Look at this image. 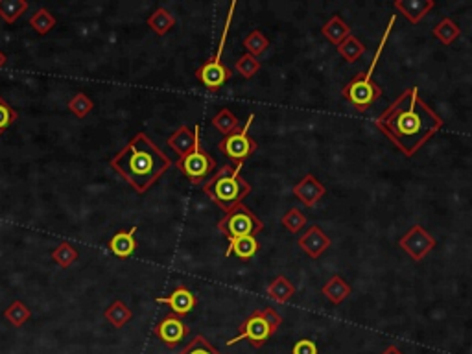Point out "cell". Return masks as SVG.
I'll list each match as a JSON object with an SVG mask.
<instances>
[{
	"label": "cell",
	"instance_id": "cell-20",
	"mask_svg": "<svg viewBox=\"0 0 472 354\" xmlns=\"http://www.w3.org/2000/svg\"><path fill=\"white\" fill-rule=\"evenodd\" d=\"M266 292H268V297H270V299H273L275 303H279V304H285V303H288L292 297H294L295 292L297 290H295L294 282L290 281V279H286L285 275H279V277H275L270 284H268Z\"/></svg>",
	"mask_w": 472,
	"mask_h": 354
},
{
	"label": "cell",
	"instance_id": "cell-18",
	"mask_svg": "<svg viewBox=\"0 0 472 354\" xmlns=\"http://www.w3.org/2000/svg\"><path fill=\"white\" fill-rule=\"evenodd\" d=\"M351 292H353L351 284L345 281L344 277H339V275L330 277L329 281L323 284V288H321V294L325 295L326 299H329L332 304L344 303L348 295H351Z\"/></svg>",
	"mask_w": 472,
	"mask_h": 354
},
{
	"label": "cell",
	"instance_id": "cell-13",
	"mask_svg": "<svg viewBox=\"0 0 472 354\" xmlns=\"http://www.w3.org/2000/svg\"><path fill=\"white\" fill-rule=\"evenodd\" d=\"M157 303L160 304H168L170 310H172V314H175V316H179V318H183V316H187V314L192 312L194 309H196L197 304V299L196 295L192 294V292L188 290L187 286H177L174 292L170 295H166V297H157Z\"/></svg>",
	"mask_w": 472,
	"mask_h": 354
},
{
	"label": "cell",
	"instance_id": "cell-10",
	"mask_svg": "<svg viewBox=\"0 0 472 354\" xmlns=\"http://www.w3.org/2000/svg\"><path fill=\"white\" fill-rule=\"evenodd\" d=\"M399 245L413 260H422V258L430 253L432 249L436 248L437 242L424 227L413 226L412 229L399 240Z\"/></svg>",
	"mask_w": 472,
	"mask_h": 354
},
{
	"label": "cell",
	"instance_id": "cell-9",
	"mask_svg": "<svg viewBox=\"0 0 472 354\" xmlns=\"http://www.w3.org/2000/svg\"><path fill=\"white\" fill-rule=\"evenodd\" d=\"M175 165H177L179 170L187 175L188 181L192 184H199L209 179V177L214 174L216 168L214 157L203 150L202 143H197L196 148H194L188 155L179 157Z\"/></svg>",
	"mask_w": 472,
	"mask_h": 354
},
{
	"label": "cell",
	"instance_id": "cell-15",
	"mask_svg": "<svg viewBox=\"0 0 472 354\" xmlns=\"http://www.w3.org/2000/svg\"><path fill=\"white\" fill-rule=\"evenodd\" d=\"M197 143H199V126H196L194 129H190L188 126H181L168 137V146L179 157L188 155L196 148Z\"/></svg>",
	"mask_w": 472,
	"mask_h": 354
},
{
	"label": "cell",
	"instance_id": "cell-39",
	"mask_svg": "<svg viewBox=\"0 0 472 354\" xmlns=\"http://www.w3.org/2000/svg\"><path fill=\"white\" fill-rule=\"evenodd\" d=\"M6 61H8V57H6V54H4V52H0V69H2V67H4Z\"/></svg>",
	"mask_w": 472,
	"mask_h": 354
},
{
	"label": "cell",
	"instance_id": "cell-12",
	"mask_svg": "<svg viewBox=\"0 0 472 354\" xmlns=\"http://www.w3.org/2000/svg\"><path fill=\"white\" fill-rule=\"evenodd\" d=\"M292 192H294V196L299 199V201L303 203L304 207L312 209V207H316L319 199L325 198L326 189L323 187V183L317 179L316 175L307 174L303 179L295 184Z\"/></svg>",
	"mask_w": 472,
	"mask_h": 354
},
{
	"label": "cell",
	"instance_id": "cell-19",
	"mask_svg": "<svg viewBox=\"0 0 472 354\" xmlns=\"http://www.w3.org/2000/svg\"><path fill=\"white\" fill-rule=\"evenodd\" d=\"M260 244H258L257 236H243V238H234L229 240V245H227V251H225V257H231V255H236L242 260H249L255 255L258 253Z\"/></svg>",
	"mask_w": 472,
	"mask_h": 354
},
{
	"label": "cell",
	"instance_id": "cell-5",
	"mask_svg": "<svg viewBox=\"0 0 472 354\" xmlns=\"http://www.w3.org/2000/svg\"><path fill=\"white\" fill-rule=\"evenodd\" d=\"M280 325H282V318H280V314L277 310L270 309V306L262 310H255L248 319H243L238 328V334L233 340L227 341V345H236L238 341L248 340L255 349H260L279 331Z\"/></svg>",
	"mask_w": 472,
	"mask_h": 354
},
{
	"label": "cell",
	"instance_id": "cell-33",
	"mask_svg": "<svg viewBox=\"0 0 472 354\" xmlns=\"http://www.w3.org/2000/svg\"><path fill=\"white\" fill-rule=\"evenodd\" d=\"M94 104H92L91 98L85 94V92H78V94H74L72 100L69 101V109L70 113L78 116V118H83V116H87L89 113L92 111Z\"/></svg>",
	"mask_w": 472,
	"mask_h": 354
},
{
	"label": "cell",
	"instance_id": "cell-32",
	"mask_svg": "<svg viewBox=\"0 0 472 354\" xmlns=\"http://www.w3.org/2000/svg\"><path fill=\"white\" fill-rule=\"evenodd\" d=\"M234 69H236V72H238L243 79H251L253 76L260 70V61H258L255 55L243 54L242 57L236 60Z\"/></svg>",
	"mask_w": 472,
	"mask_h": 354
},
{
	"label": "cell",
	"instance_id": "cell-7",
	"mask_svg": "<svg viewBox=\"0 0 472 354\" xmlns=\"http://www.w3.org/2000/svg\"><path fill=\"white\" fill-rule=\"evenodd\" d=\"M218 231L227 240L243 238V236H257L264 231V221L246 205L240 203L238 207L227 212L220 221H218Z\"/></svg>",
	"mask_w": 472,
	"mask_h": 354
},
{
	"label": "cell",
	"instance_id": "cell-22",
	"mask_svg": "<svg viewBox=\"0 0 472 354\" xmlns=\"http://www.w3.org/2000/svg\"><path fill=\"white\" fill-rule=\"evenodd\" d=\"M148 26L152 28L157 35H165L172 28L175 26V17L170 13L168 9L157 8L150 17H148Z\"/></svg>",
	"mask_w": 472,
	"mask_h": 354
},
{
	"label": "cell",
	"instance_id": "cell-23",
	"mask_svg": "<svg viewBox=\"0 0 472 354\" xmlns=\"http://www.w3.org/2000/svg\"><path fill=\"white\" fill-rule=\"evenodd\" d=\"M459 35H461V30H459L458 24L449 17L441 18L439 23L436 24V28H434V37L439 39L443 45H452Z\"/></svg>",
	"mask_w": 472,
	"mask_h": 354
},
{
	"label": "cell",
	"instance_id": "cell-29",
	"mask_svg": "<svg viewBox=\"0 0 472 354\" xmlns=\"http://www.w3.org/2000/svg\"><path fill=\"white\" fill-rule=\"evenodd\" d=\"M4 318L8 319L11 325H15V327H23L24 323L32 318V310L28 309L23 301H13V303L4 310Z\"/></svg>",
	"mask_w": 472,
	"mask_h": 354
},
{
	"label": "cell",
	"instance_id": "cell-37",
	"mask_svg": "<svg viewBox=\"0 0 472 354\" xmlns=\"http://www.w3.org/2000/svg\"><path fill=\"white\" fill-rule=\"evenodd\" d=\"M292 354H317L316 341L308 340V338H303V340L295 341L294 349H292Z\"/></svg>",
	"mask_w": 472,
	"mask_h": 354
},
{
	"label": "cell",
	"instance_id": "cell-26",
	"mask_svg": "<svg viewBox=\"0 0 472 354\" xmlns=\"http://www.w3.org/2000/svg\"><path fill=\"white\" fill-rule=\"evenodd\" d=\"M104 316H106L107 321L116 328H122L126 323L131 321V318H133L131 310H129L128 306H126V303H122V301H115V303L111 304L109 309L106 310Z\"/></svg>",
	"mask_w": 472,
	"mask_h": 354
},
{
	"label": "cell",
	"instance_id": "cell-28",
	"mask_svg": "<svg viewBox=\"0 0 472 354\" xmlns=\"http://www.w3.org/2000/svg\"><path fill=\"white\" fill-rule=\"evenodd\" d=\"M243 46H246L248 54L258 57V55H262L270 48V39L260 30H253L251 33L243 37Z\"/></svg>",
	"mask_w": 472,
	"mask_h": 354
},
{
	"label": "cell",
	"instance_id": "cell-14",
	"mask_svg": "<svg viewBox=\"0 0 472 354\" xmlns=\"http://www.w3.org/2000/svg\"><path fill=\"white\" fill-rule=\"evenodd\" d=\"M297 244L310 258H319L330 248V238L319 226H312L303 236H299Z\"/></svg>",
	"mask_w": 472,
	"mask_h": 354
},
{
	"label": "cell",
	"instance_id": "cell-25",
	"mask_svg": "<svg viewBox=\"0 0 472 354\" xmlns=\"http://www.w3.org/2000/svg\"><path fill=\"white\" fill-rule=\"evenodd\" d=\"M212 126H214L220 133L231 135L233 131H236V129L240 128V120L236 118V115H234L233 111L224 107V109H220L214 115V118H212Z\"/></svg>",
	"mask_w": 472,
	"mask_h": 354
},
{
	"label": "cell",
	"instance_id": "cell-31",
	"mask_svg": "<svg viewBox=\"0 0 472 354\" xmlns=\"http://www.w3.org/2000/svg\"><path fill=\"white\" fill-rule=\"evenodd\" d=\"M30 24L39 35H46L55 26V17L46 8H41L30 17Z\"/></svg>",
	"mask_w": 472,
	"mask_h": 354
},
{
	"label": "cell",
	"instance_id": "cell-8",
	"mask_svg": "<svg viewBox=\"0 0 472 354\" xmlns=\"http://www.w3.org/2000/svg\"><path fill=\"white\" fill-rule=\"evenodd\" d=\"M253 118H255V115L251 113V115L248 116V120H246V124L240 126V128L236 129V131H233L231 135H225L220 143H218V150H220L227 159H231V161L243 162L249 155L257 152L258 144L255 143L251 135H249V128H251L253 124Z\"/></svg>",
	"mask_w": 472,
	"mask_h": 354
},
{
	"label": "cell",
	"instance_id": "cell-30",
	"mask_svg": "<svg viewBox=\"0 0 472 354\" xmlns=\"http://www.w3.org/2000/svg\"><path fill=\"white\" fill-rule=\"evenodd\" d=\"M52 260L61 267H70L74 260H78V249L69 242H63L52 251Z\"/></svg>",
	"mask_w": 472,
	"mask_h": 354
},
{
	"label": "cell",
	"instance_id": "cell-3",
	"mask_svg": "<svg viewBox=\"0 0 472 354\" xmlns=\"http://www.w3.org/2000/svg\"><path fill=\"white\" fill-rule=\"evenodd\" d=\"M243 162H236V166L224 165L220 170H216L209 179L203 183V192L227 214L234 207H238L243 199L251 194V184L243 179L240 172Z\"/></svg>",
	"mask_w": 472,
	"mask_h": 354
},
{
	"label": "cell",
	"instance_id": "cell-2",
	"mask_svg": "<svg viewBox=\"0 0 472 354\" xmlns=\"http://www.w3.org/2000/svg\"><path fill=\"white\" fill-rule=\"evenodd\" d=\"M172 166L166 155L146 133H137L113 159L111 168L119 172L138 194L148 192Z\"/></svg>",
	"mask_w": 472,
	"mask_h": 354
},
{
	"label": "cell",
	"instance_id": "cell-1",
	"mask_svg": "<svg viewBox=\"0 0 472 354\" xmlns=\"http://www.w3.org/2000/svg\"><path fill=\"white\" fill-rule=\"evenodd\" d=\"M375 126L404 155L413 157L445 122L422 100L417 87H410L382 111Z\"/></svg>",
	"mask_w": 472,
	"mask_h": 354
},
{
	"label": "cell",
	"instance_id": "cell-34",
	"mask_svg": "<svg viewBox=\"0 0 472 354\" xmlns=\"http://www.w3.org/2000/svg\"><path fill=\"white\" fill-rule=\"evenodd\" d=\"M179 354H221V353L216 349L214 345H211L205 336H196L190 340V343H188V345Z\"/></svg>",
	"mask_w": 472,
	"mask_h": 354
},
{
	"label": "cell",
	"instance_id": "cell-6",
	"mask_svg": "<svg viewBox=\"0 0 472 354\" xmlns=\"http://www.w3.org/2000/svg\"><path fill=\"white\" fill-rule=\"evenodd\" d=\"M234 9H236V2H231V8L227 11V18H225L224 24V32H221L220 43H218V50L212 55L211 60L205 61V63L196 70V78L205 85L211 92H216L218 89L224 85L227 79L231 78V69H227L224 63H221V54H224V46L227 41V35H229L231 23H233L234 17Z\"/></svg>",
	"mask_w": 472,
	"mask_h": 354
},
{
	"label": "cell",
	"instance_id": "cell-4",
	"mask_svg": "<svg viewBox=\"0 0 472 354\" xmlns=\"http://www.w3.org/2000/svg\"><path fill=\"white\" fill-rule=\"evenodd\" d=\"M395 23H397V15H391L384 35H382L380 43H378V50H376L371 65L367 67L366 72H360L356 78L351 79V82H348L347 85L344 87V91H341V94H344L345 100L351 101V104H353L358 111H367L376 100H378V98H382V89H380V85H376V83L373 82V74H375L376 65H378V60H380L382 52H384V46H385V43H388V37H390Z\"/></svg>",
	"mask_w": 472,
	"mask_h": 354
},
{
	"label": "cell",
	"instance_id": "cell-38",
	"mask_svg": "<svg viewBox=\"0 0 472 354\" xmlns=\"http://www.w3.org/2000/svg\"><path fill=\"white\" fill-rule=\"evenodd\" d=\"M382 354H404V353H402V350H400L397 345H390V347H388V349H385Z\"/></svg>",
	"mask_w": 472,
	"mask_h": 354
},
{
	"label": "cell",
	"instance_id": "cell-17",
	"mask_svg": "<svg viewBox=\"0 0 472 354\" xmlns=\"http://www.w3.org/2000/svg\"><path fill=\"white\" fill-rule=\"evenodd\" d=\"M135 235H137V227L129 231H119L116 235L111 236V240L107 242V248L115 257L119 258H129L131 255L137 251V240H135Z\"/></svg>",
	"mask_w": 472,
	"mask_h": 354
},
{
	"label": "cell",
	"instance_id": "cell-11",
	"mask_svg": "<svg viewBox=\"0 0 472 354\" xmlns=\"http://www.w3.org/2000/svg\"><path fill=\"white\" fill-rule=\"evenodd\" d=\"M153 332H155V336L159 338L166 347L172 349V347L179 345V343L190 334V328L185 325V321L179 318V316L168 314V316H165V318L157 323Z\"/></svg>",
	"mask_w": 472,
	"mask_h": 354
},
{
	"label": "cell",
	"instance_id": "cell-35",
	"mask_svg": "<svg viewBox=\"0 0 472 354\" xmlns=\"http://www.w3.org/2000/svg\"><path fill=\"white\" fill-rule=\"evenodd\" d=\"M280 221H282V226H285L290 233H299V231L307 226V216H304L303 212L299 211V209L294 207L286 212Z\"/></svg>",
	"mask_w": 472,
	"mask_h": 354
},
{
	"label": "cell",
	"instance_id": "cell-16",
	"mask_svg": "<svg viewBox=\"0 0 472 354\" xmlns=\"http://www.w3.org/2000/svg\"><path fill=\"white\" fill-rule=\"evenodd\" d=\"M393 6L399 13L408 18L410 23L417 24L430 13L436 2L434 0H395Z\"/></svg>",
	"mask_w": 472,
	"mask_h": 354
},
{
	"label": "cell",
	"instance_id": "cell-27",
	"mask_svg": "<svg viewBox=\"0 0 472 354\" xmlns=\"http://www.w3.org/2000/svg\"><path fill=\"white\" fill-rule=\"evenodd\" d=\"M28 9L26 0H0V17L8 24H13Z\"/></svg>",
	"mask_w": 472,
	"mask_h": 354
},
{
	"label": "cell",
	"instance_id": "cell-24",
	"mask_svg": "<svg viewBox=\"0 0 472 354\" xmlns=\"http://www.w3.org/2000/svg\"><path fill=\"white\" fill-rule=\"evenodd\" d=\"M336 48H338V54L341 55L345 61H348V63L358 61L363 55V52H366V46L354 35H348L347 39H344Z\"/></svg>",
	"mask_w": 472,
	"mask_h": 354
},
{
	"label": "cell",
	"instance_id": "cell-36",
	"mask_svg": "<svg viewBox=\"0 0 472 354\" xmlns=\"http://www.w3.org/2000/svg\"><path fill=\"white\" fill-rule=\"evenodd\" d=\"M15 120H17V113H15V109L9 106L4 98L0 96V135L4 133L6 129L13 124Z\"/></svg>",
	"mask_w": 472,
	"mask_h": 354
},
{
	"label": "cell",
	"instance_id": "cell-21",
	"mask_svg": "<svg viewBox=\"0 0 472 354\" xmlns=\"http://www.w3.org/2000/svg\"><path fill=\"white\" fill-rule=\"evenodd\" d=\"M321 33H323L332 45L338 46L339 43L351 35V26H348L339 15H332V18H329V21L321 26Z\"/></svg>",
	"mask_w": 472,
	"mask_h": 354
}]
</instances>
